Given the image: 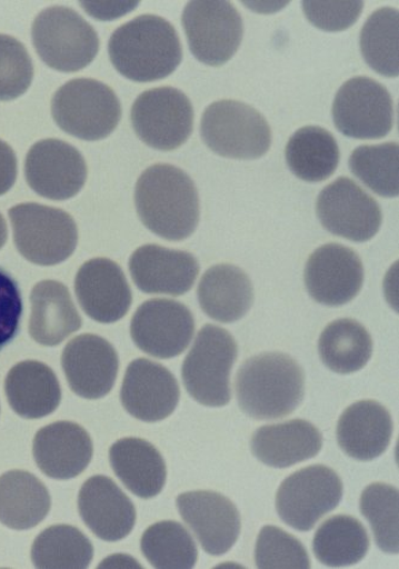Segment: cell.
<instances>
[{
    "instance_id": "34",
    "label": "cell",
    "mask_w": 399,
    "mask_h": 569,
    "mask_svg": "<svg viewBox=\"0 0 399 569\" xmlns=\"http://www.w3.org/2000/svg\"><path fill=\"white\" fill-rule=\"evenodd\" d=\"M94 558V547L79 529L54 526L43 530L32 547V561L41 569H86Z\"/></svg>"
},
{
    "instance_id": "27",
    "label": "cell",
    "mask_w": 399,
    "mask_h": 569,
    "mask_svg": "<svg viewBox=\"0 0 399 569\" xmlns=\"http://www.w3.org/2000/svg\"><path fill=\"white\" fill-rule=\"evenodd\" d=\"M11 409L27 420L49 417L61 401V389L53 369L39 361L13 366L6 379Z\"/></svg>"
},
{
    "instance_id": "30",
    "label": "cell",
    "mask_w": 399,
    "mask_h": 569,
    "mask_svg": "<svg viewBox=\"0 0 399 569\" xmlns=\"http://www.w3.org/2000/svg\"><path fill=\"white\" fill-rule=\"evenodd\" d=\"M51 496L36 475L22 470L0 476V522L12 530H29L50 513Z\"/></svg>"
},
{
    "instance_id": "9",
    "label": "cell",
    "mask_w": 399,
    "mask_h": 569,
    "mask_svg": "<svg viewBox=\"0 0 399 569\" xmlns=\"http://www.w3.org/2000/svg\"><path fill=\"white\" fill-rule=\"evenodd\" d=\"M189 48L209 67H221L238 52L243 36L241 14L221 0L190 2L182 13Z\"/></svg>"
},
{
    "instance_id": "14",
    "label": "cell",
    "mask_w": 399,
    "mask_h": 569,
    "mask_svg": "<svg viewBox=\"0 0 399 569\" xmlns=\"http://www.w3.org/2000/svg\"><path fill=\"white\" fill-rule=\"evenodd\" d=\"M317 213L328 232L355 242L375 238L382 222L381 209L376 199L357 182L345 177L320 192Z\"/></svg>"
},
{
    "instance_id": "12",
    "label": "cell",
    "mask_w": 399,
    "mask_h": 569,
    "mask_svg": "<svg viewBox=\"0 0 399 569\" xmlns=\"http://www.w3.org/2000/svg\"><path fill=\"white\" fill-rule=\"evenodd\" d=\"M389 90L368 77L347 81L337 92L332 118L337 130L356 140H380L393 128Z\"/></svg>"
},
{
    "instance_id": "28",
    "label": "cell",
    "mask_w": 399,
    "mask_h": 569,
    "mask_svg": "<svg viewBox=\"0 0 399 569\" xmlns=\"http://www.w3.org/2000/svg\"><path fill=\"white\" fill-rule=\"evenodd\" d=\"M197 297L203 312L225 325L247 316L255 299L249 276L229 264L210 268L199 282Z\"/></svg>"
},
{
    "instance_id": "40",
    "label": "cell",
    "mask_w": 399,
    "mask_h": 569,
    "mask_svg": "<svg viewBox=\"0 0 399 569\" xmlns=\"http://www.w3.org/2000/svg\"><path fill=\"white\" fill-rule=\"evenodd\" d=\"M33 79V60L24 44L0 34V101L19 99L32 86Z\"/></svg>"
},
{
    "instance_id": "45",
    "label": "cell",
    "mask_w": 399,
    "mask_h": 569,
    "mask_svg": "<svg viewBox=\"0 0 399 569\" xmlns=\"http://www.w3.org/2000/svg\"><path fill=\"white\" fill-rule=\"evenodd\" d=\"M8 241V226L7 221L3 218V214L0 213V250L4 248V244Z\"/></svg>"
},
{
    "instance_id": "23",
    "label": "cell",
    "mask_w": 399,
    "mask_h": 569,
    "mask_svg": "<svg viewBox=\"0 0 399 569\" xmlns=\"http://www.w3.org/2000/svg\"><path fill=\"white\" fill-rule=\"evenodd\" d=\"M79 511L89 530L106 542L124 540L136 525L133 502L102 475L93 476L82 486Z\"/></svg>"
},
{
    "instance_id": "33",
    "label": "cell",
    "mask_w": 399,
    "mask_h": 569,
    "mask_svg": "<svg viewBox=\"0 0 399 569\" xmlns=\"http://www.w3.org/2000/svg\"><path fill=\"white\" fill-rule=\"evenodd\" d=\"M370 549V537L362 522L350 516H335L317 530L313 538L316 558L328 567L359 563Z\"/></svg>"
},
{
    "instance_id": "22",
    "label": "cell",
    "mask_w": 399,
    "mask_h": 569,
    "mask_svg": "<svg viewBox=\"0 0 399 569\" xmlns=\"http://www.w3.org/2000/svg\"><path fill=\"white\" fill-rule=\"evenodd\" d=\"M94 445L87 430L61 421L39 430L33 456L39 469L50 479L67 481L86 471L93 458Z\"/></svg>"
},
{
    "instance_id": "7",
    "label": "cell",
    "mask_w": 399,
    "mask_h": 569,
    "mask_svg": "<svg viewBox=\"0 0 399 569\" xmlns=\"http://www.w3.org/2000/svg\"><path fill=\"white\" fill-rule=\"evenodd\" d=\"M238 359V345L227 330L206 326L182 363L183 386L199 405L225 407L232 398L230 373Z\"/></svg>"
},
{
    "instance_id": "35",
    "label": "cell",
    "mask_w": 399,
    "mask_h": 569,
    "mask_svg": "<svg viewBox=\"0 0 399 569\" xmlns=\"http://www.w3.org/2000/svg\"><path fill=\"white\" fill-rule=\"evenodd\" d=\"M399 12L381 8L365 23L360 49L368 67L386 77L399 74Z\"/></svg>"
},
{
    "instance_id": "17",
    "label": "cell",
    "mask_w": 399,
    "mask_h": 569,
    "mask_svg": "<svg viewBox=\"0 0 399 569\" xmlns=\"http://www.w3.org/2000/svg\"><path fill=\"white\" fill-rule=\"evenodd\" d=\"M178 511L210 556H225L238 541L241 520L237 506L211 490L180 495Z\"/></svg>"
},
{
    "instance_id": "1",
    "label": "cell",
    "mask_w": 399,
    "mask_h": 569,
    "mask_svg": "<svg viewBox=\"0 0 399 569\" xmlns=\"http://www.w3.org/2000/svg\"><path fill=\"white\" fill-rule=\"evenodd\" d=\"M134 204L143 224L168 241L190 238L201 217L193 180L172 164L151 166L136 183Z\"/></svg>"
},
{
    "instance_id": "24",
    "label": "cell",
    "mask_w": 399,
    "mask_h": 569,
    "mask_svg": "<svg viewBox=\"0 0 399 569\" xmlns=\"http://www.w3.org/2000/svg\"><path fill=\"white\" fill-rule=\"evenodd\" d=\"M393 433L391 415L375 401L350 406L337 425V441L350 457L361 461L379 458L389 448Z\"/></svg>"
},
{
    "instance_id": "39",
    "label": "cell",
    "mask_w": 399,
    "mask_h": 569,
    "mask_svg": "<svg viewBox=\"0 0 399 569\" xmlns=\"http://www.w3.org/2000/svg\"><path fill=\"white\" fill-rule=\"evenodd\" d=\"M255 560L262 569L311 568L309 552L298 538L276 527H266L259 532Z\"/></svg>"
},
{
    "instance_id": "20",
    "label": "cell",
    "mask_w": 399,
    "mask_h": 569,
    "mask_svg": "<svg viewBox=\"0 0 399 569\" xmlns=\"http://www.w3.org/2000/svg\"><path fill=\"white\" fill-rule=\"evenodd\" d=\"M74 293L82 310L101 325L124 318L132 305V291L124 271L106 258L88 260L76 274Z\"/></svg>"
},
{
    "instance_id": "42",
    "label": "cell",
    "mask_w": 399,
    "mask_h": 569,
    "mask_svg": "<svg viewBox=\"0 0 399 569\" xmlns=\"http://www.w3.org/2000/svg\"><path fill=\"white\" fill-rule=\"evenodd\" d=\"M302 10L315 27L326 32H342L357 23L363 2H302Z\"/></svg>"
},
{
    "instance_id": "26",
    "label": "cell",
    "mask_w": 399,
    "mask_h": 569,
    "mask_svg": "<svg viewBox=\"0 0 399 569\" xmlns=\"http://www.w3.org/2000/svg\"><path fill=\"white\" fill-rule=\"evenodd\" d=\"M323 448L318 428L305 420L269 425L256 430L251 450L266 466L286 469L315 458Z\"/></svg>"
},
{
    "instance_id": "11",
    "label": "cell",
    "mask_w": 399,
    "mask_h": 569,
    "mask_svg": "<svg viewBox=\"0 0 399 569\" xmlns=\"http://www.w3.org/2000/svg\"><path fill=\"white\" fill-rule=\"evenodd\" d=\"M343 483L336 471L312 466L290 475L276 496V509L287 526L310 531L340 505Z\"/></svg>"
},
{
    "instance_id": "15",
    "label": "cell",
    "mask_w": 399,
    "mask_h": 569,
    "mask_svg": "<svg viewBox=\"0 0 399 569\" xmlns=\"http://www.w3.org/2000/svg\"><path fill=\"white\" fill-rule=\"evenodd\" d=\"M24 174L30 189L39 196L51 201H67L83 189L88 168L79 150L50 138L30 148Z\"/></svg>"
},
{
    "instance_id": "37",
    "label": "cell",
    "mask_w": 399,
    "mask_h": 569,
    "mask_svg": "<svg viewBox=\"0 0 399 569\" xmlns=\"http://www.w3.org/2000/svg\"><path fill=\"white\" fill-rule=\"evenodd\" d=\"M349 168L352 174L378 196L395 198L399 194L398 143L361 146L352 151Z\"/></svg>"
},
{
    "instance_id": "10",
    "label": "cell",
    "mask_w": 399,
    "mask_h": 569,
    "mask_svg": "<svg viewBox=\"0 0 399 569\" xmlns=\"http://www.w3.org/2000/svg\"><path fill=\"white\" fill-rule=\"evenodd\" d=\"M193 118L190 99L172 87L144 91L131 110V122L138 138L161 151L176 150L189 140Z\"/></svg>"
},
{
    "instance_id": "32",
    "label": "cell",
    "mask_w": 399,
    "mask_h": 569,
    "mask_svg": "<svg viewBox=\"0 0 399 569\" xmlns=\"http://www.w3.org/2000/svg\"><path fill=\"white\" fill-rule=\"evenodd\" d=\"M287 164L295 176L309 182L329 179L340 163V148L323 128L305 127L290 137Z\"/></svg>"
},
{
    "instance_id": "3",
    "label": "cell",
    "mask_w": 399,
    "mask_h": 569,
    "mask_svg": "<svg viewBox=\"0 0 399 569\" xmlns=\"http://www.w3.org/2000/svg\"><path fill=\"white\" fill-rule=\"evenodd\" d=\"M236 392L239 407L248 417L259 421L282 419L303 401L305 372L286 353H262L240 367Z\"/></svg>"
},
{
    "instance_id": "31",
    "label": "cell",
    "mask_w": 399,
    "mask_h": 569,
    "mask_svg": "<svg viewBox=\"0 0 399 569\" xmlns=\"http://www.w3.org/2000/svg\"><path fill=\"white\" fill-rule=\"evenodd\" d=\"M319 357L332 372L351 375L371 360L373 341L370 332L355 319H339L320 335Z\"/></svg>"
},
{
    "instance_id": "21",
    "label": "cell",
    "mask_w": 399,
    "mask_h": 569,
    "mask_svg": "<svg viewBox=\"0 0 399 569\" xmlns=\"http://www.w3.org/2000/svg\"><path fill=\"white\" fill-rule=\"evenodd\" d=\"M136 287L146 295L181 297L189 293L199 274L196 257L159 244H144L129 261Z\"/></svg>"
},
{
    "instance_id": "18",
    "label": "cell",
    "mask_w": 399,
    "mask_h": 569,
    "mask_svg": "<svg viewBox=\"0 0 399 569\" xmlns=\"http://www.w3.org/2000/svg\"><path fill=\"white\" fill-rule=\"evenodd\" d=\"M179 399V383L170 369L147 359L129 365L120 401L131 417L149 423L162 421L171 417Z\"/></svg>"
},
{
    "instance_id": "43",
    "label": "cell",
    "mask_w": 399,
    "mask_h": 569,
    "mask_svg": "<svg viewBox=\"0 0 399 569\" xmlns=\"http://www.w3.org/2000/svg\"><path fill=\"white\" fill-rule=\"evenodd\" d=\"M18 179V158L12 148L0 140V196L8 193Z\"/></svg>"
},
{
    "instance_id": "29",
    "label": "cell",
    "mask_w": 399,
    "mask_h": 569,
    "mask_svg": "<svg viewBox=\"0 0 399 569\" xmlns=\"http://www.w3.org/2000/svg\"><path fill=\"white\" fill-rule=\"evenodd\" d=\"M110 463L122 485L138 498H156L164 488V459L156 446L143 439L127 438L113 443Z\"/></svg>"
},
{
    "instance_id": "25",
    "label": "cell",
    "mask_w": 399,
    "mask_h": 569,
    "mask_svg": "<svg viewBox=\"0 0 399 569\" xmlns=\"http://www.w3.org/2000/svg\"><path fill=\"white\" fill-rule=\"evenodd\" d=\"M30 303L29 333L41 346H59L82 328L83 321L70 291L61 282H39L30 295Z\"/></svg>"
},
{
    "instance_id": "19",
    "label": "cell",
    "mask_w": 399,
    "mask_h": 569,
    "mask_svg": "<svg viewBox=\"0 0 399 569\" xmlns=\"http://www.w3.org/2000/svg\"><path fill=\"white\" fill-rule=\"evenodd\" d=\"M61 366L73 393L86 399H100L114 388L119 358L104 338L81 335L67 345Z\"/></svg>"
},
{
    "instance_id": "13",
    "label": "cell",
    "mask_w": 399,
    "mask_h": 569,
    "mask_svg": "<svg viewBox=\"0 0 399 569\" xmlns=\"http://www.w3.org/2000/svg\"><path fill=\"white\" fill-rule=\"evenodd\" d=\"M194 319L186 305L152 299L138 307L131 320V337L138 349L157 359H173L190 346Z\"/></svg>"
},
{
    "instance_id": "41",
    "label": "cell",
    "mask_w": 399,
    "mask_h": 569,
    "mask_svg": "<svg viewBox=\"0 0 399 569\" xmlns=\"http://www.w3.org/2000/svg\"><path fill=\"white\" fill-rule=\"evenodd\" d=\"M22 316L23 299L19 282L0 268V351L17 340Z\"/></svg>"
},
{
    "instance_id": "38",
    "label": "cell",
    "mask_w": 399,
    "mask_h": 569,
    "mask_svg": "<svg viewBox=\"0 0 399 569\" xmlns=\"http://www.w3.org/2000/svg\"><path fill=\"white\" fill-rule=\"evenodd\" d=\"M398 489L386 483L368 486L360 499V511L370 522L379 549L387 553L399 550Z\"/></svg>"
},
{
    "instance_id": "8",
    "label": "cell",
    "mask_w": 399,
    "mask_h": 569,
    "mask_svg": "<svg viewBox=\"0 0 399 569\" xmlns=\"http://www.w3.org/2000/svg\"><path fill=\"white\" fill-rule=\"evenodd\" d=\"M206 146L227 159L256 160L271 146V130L266 118L253 107L222 100L207 107L201 122Z\"/></svg>"
},
{
    "instance_id": "44",
    "label": "cell",
    "mask_w": 399,
    "mask_h": 569,
    "mask_svg": "<svg viewBox=\"0 0 399 569\" xmlns=\"http://www.w3.org/2000/svg\"><path fill=\"white\" fill-rule=\"evenodd\" d=\"M83 9L94 17L97 20L110 21L121 17V14L132 11L138 7V2L132 3H94L83 2L81 3Z\"/></svg>"
},
{
    "instance_id": "5",
    "label": "cell",
    "mask_w": 399,
    "mask_h": 569,
    "mask_svg": "<svg viewBox=\"0 0 399 569\" xmlns=\"http://www.w3.org/2000/svg\"><path fill=\"white\" fill-rule=\"evenodd\" d=\"M13 241L30 263L53 267L68 260L79 242V229L68 212L38 203L9 210Z\"/></svg>"
},
{
    "instance_id": "6",
    "label": "cell",
    "mask_w": 399,
    "mask_h": 569,
    "mask_svg": "<svg viewBox=\"0 0 399 569\" xmlns=\"http://www.w3.org/2000/svg\"><path fill=\"white\" fill-rule=\"evenodd\" d=\"M33 44L43 63L59 72H77L93 63L100 50L96 29L79 12L52 7L38 14Z\"/></svg>"
},
{
    "instance_id": "2",
    "label": "cell",
    "mask_w": 399,
    "mask_h": 569,
    "mask_svg": "<svg viewBox=\"0 0 399 569\" xmlns=\"http://www.w3.org/2000/svg\"><path fill=\"white\" fill-rule=\"evenodd\" d=\"M109 54L117 71L138 83L166 79L182 60L176 28L156 14H142L119 27L110 39Z\"/></svg>"
},
{
    "instance_id": "36",
    "label": "cell",
    "mask_w": 399,
    "mask_h": 569,
    "mask_svg": "<svg viewBox=\"0 0 399 569\" xmlns=\"http://www.w3.org/2000/svg\"><path fill=\"white\" fill-rule=\"evenodd\" d=\"M141 549L149 563L159 569H191L198 560L192 536L173 520L157 522L146 530Z\"/></svg>"
},
{
    "instance_id": "4",
    "label": "cell",
    "mask_w": 399,
    "mask_h": 569,
    "mask_svg": "<svg viewBox=\"0 0 399 569\" xmlns=\"http://www.w3.org/2000/svg\"><path fill=\"white\" fill-rule=\"evenodd\" d=\"M51 110L61 130L88 142L104 140L121 119L116 92L93 79H76L59 88Z\"/></svg>"
},
{
    "instance_id": "16",
    "label": "cell",
    "mask_w": 399,
    "mask_h": 569,
    "mask_svg": "<svg viewBox=\"0 0 399 569\" xmlns=\"http://www.w3.org/2000/svg\"><path fill=\"white\" fill-rule=\"evenodd\" d=\"M365 271L357 252L341 243L316 250L305 269V284L315 301L339 307L355 300L363 286Z\"/></svg>"
}]
</instances>
